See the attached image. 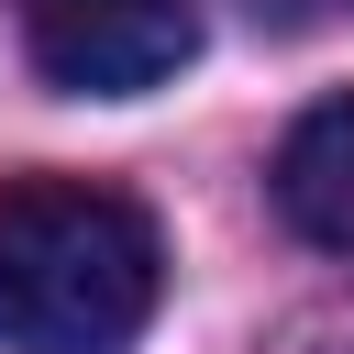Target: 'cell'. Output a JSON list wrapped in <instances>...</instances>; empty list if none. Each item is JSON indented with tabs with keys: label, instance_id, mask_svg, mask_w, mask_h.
<instances>
[{
	"label": "cell",
	"instance_id": "6da1fadb",
	"mask_svg": "<svg viewBox=\"0 0 354 354\" xmlns=\"http://www.w3.org/2000/svg\"><path fill=\"white\" fill-rule=\"evenodd\" d=\"M166 243L122 188L11 177L0 188V343L11 354H122L155 321Z\"/></svg>",
	"mask_w": 354,
	"mask_h": 354
},
{
	"label": "cell",
	"instance_id": "7a4b0ae2",
	"mask_svg": "<svg viewBox=\"0 0 354 354\" xmlns=\"http://www.w3.org/2000/svg\"><path fill=\"white\" fill-rule=\"evenodd\" d=\"M22 33H33V66L55 88L133 100V88H155V77L188 66L199 0H22Z\"/></svg>",
	"mask_w": 354,
	"mask_h": 354
},
{
	"label": "cell",
	"instance_id": "3957f363",
	"mask_svg": "<svg viewBox=\"0 0 354 354\" xmlns=\"http://www.w3.org/2000/svg\"><path fill=\"white\" fill-rule=\"evenodd\" d=\"M277 210L321 254H354V88L288 122V144H277Z\"/></svg>",
	"mask_w": 354,
	"mask_h": 354
}]
</instances>
